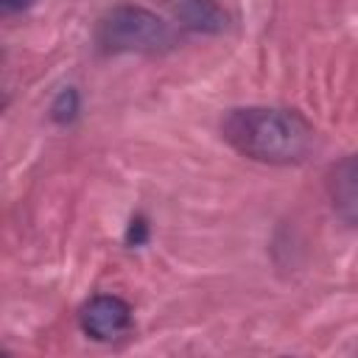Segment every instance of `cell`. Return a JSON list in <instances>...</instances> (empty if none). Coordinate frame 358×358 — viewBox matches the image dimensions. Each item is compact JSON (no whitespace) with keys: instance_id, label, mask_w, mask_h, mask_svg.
Returning a JSON list of instances; mask_svg holds the SVG:
<instances>
[{"instance_id":"3","label":"cell","mask_w":358,"mask_h":358,"mask_svg":"<svg viewBox=\"0 0 358 358\" xmlns=\"http://www.w3.org/2000/svg\"><path fill=\"white\" fill-rule=\"evenodd\" d=\"M134 324L131 305L117 294H95L78 308V327L92 341H117Z\"/></svg>"},{"instance_id":"2","label":"cell","mask_w":358,"mask_h":358,"mask_svg":"<svg viewBox=\"0 0 358 358\" xmlns=\"http://www.w3.org/2000/svg\"><path fill=\"white\" fill-rule=\"evenodd\" d=\"M176 42V28L140 3H117L106 8L95 25V45L106 56L120 53H165Z\"/></svg>"},{"instance_id":"7","label":"cell","mask_w":358,"mask_h":358,"mask_svg":"<svg viewBox=\"0 0 358 358\" xmlns=\"http://www.w3.org/2000/svg\"><path fill=\"white\" fill-rule=\"evenodd\" d=\"M148 241V221H145V215H131V221H129V227H126V246H143Z\"/></svg>"},{"instance_id":"5","label":"cell","mask_w":358,"mask_h":358,"mask_svg":"<svg viewBox=\"0 0 358 358\" xmlns=\"http://www.w3.org/2000/svg\"><path fill=\"white\" fill-rule=\"evenodd\" d=\"M173 11L179 22L190 31L221 34L229 25V14L221 8L218 0H173Z\"/></svg>"},{"instance_id":"1","label":"cell","mask_w":358,"mask_h":358,"mask_svg":"<svg viewBox=\"0 0 358 358\" xmlns=\"http://www.w3.org/2000/svg\"><path fill=\"white\" fill-rule=\"evenodd\" d=\"M221 137L241 157L263 165L305 162L316 145L313 123L285 106H235L221 117Z\"/></svg>"},{"instance_id":"8","label":"cell","mask_w":358,"mask_h":358,"mask_svg":"<svg viewBox=\"0 0 358 358\" xmlns=\"http://www.w3.org/2000/svg\"><path fill=\"white\" fill-rule=\"evenodd\" d=\"M36 0H0V11L8 17V14H20L25 8H31Z\"/></svg>"},{"instance_id":"4","label":"cell","mask_w":358,"mask_h":358,"mask_svg":"<svg viewBox=\"0 0 358 358\" xmlns=\"http://www.w3.org/2000/svg\"><path fill=\"white\" fill-rule=\"evenodd\" d=\"M327 199L341 221L358 224V154L341 157L327 171Z\"/></svg>"},{"instance_id":"6","label":"cell","mask_w":358,"mask_h":358,"mask_svg":"<svg viewBox=\"0 0 358 358\" xmlns=\"http://www.w3.org/2000/svg\"><path fill=\"white\" fill-rule=\"evenodd\" d=\"M81 112V95L76 87H62L50 101V120L59 126H70Z\"/></svg>"}]
</instances>
